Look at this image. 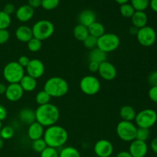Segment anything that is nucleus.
Here are the masks:
<instances>
[{
  "mask_svg": "<svg viewBox=\"0 0 157 157\" xmlns=\"http://www.w3.org/2000/svg\"><path fill=\"white\" fill-rule=\"evenodd\" d=\"M98 72L103 80L107 81L114 80L117 75L116 67L112 63L107 61L100 64Z\"/></svg>",
  "mask_w": 157,
  "mask_h": 157,
  "instance_id": "nucleus-13",
  "label": "nucleus"
},
{
  "mask_svg": "<svg viewBox=\"0 0 157 157\" xmlns=\"http://www.w3.org/2000/svg\"><path fill=\"white\" fill-rule=\"evenodd\" d=\"M5 95L8 101H11V102H16L21 99L24 95V90L20 86L19 83L9 84L6 87Z\"/></svg>",
  "mask_w": 157,
  "mask_h": 157,
  "instance_id": "nucleus-15",
  "label": "nucleus"
},
{
  "mask_svg": "<svg viewBox=\"0 0 157 157\" xmlns=\"http://www.w3.org/2000/svg\"><path fill=\"white\" fill-rule=\"evenodd\" d=\"M150 6L153 12H157V0H150Z\"/></svg>",
  "mask_w": 157,
  "mask_h": 157,
  "instance_id": "nucleus-49",
  "label": "nucleus"
},
{
  "mask_svg": "<svg viewBox=\"0 0 157 157\" xmlns=\"http://www.w3.org/2000/svg\"><path fill=\"white\" fill-rule=\"evenodd\" d=\"M35 9H32L29 5H23L18 7L15 11V16L17 19L21 22H27L30 21L34 16Z\"/></svg>",
  "mask_w": 157,
  "mask_h": 157,
  "instance_id": "nucleus-16",
  "label": "nucleus"
},
{
  "mask_svg": "<svg viewBox=\"0 0 157 157\" xmlns=\"http://www.w3.org/2000/svg\"><path fill=\"white\" fill-rule=\"evenodd\" d=\"M148 152V145L147 142L134 140L130 142L129 153L133 157H145Z\"/></svg>",
  "mask_w": 157,
  "mask_h": 157,
  "instance_id": "nucleus-14",
  "label": "nucleus"
},
{
  "mask_svg": "<svg viewBox=\"0 0 157 157\" xmlns=\"http://www.w3.org/2000/svg\"><path fill=\"white\" fill-rule=\"evenodd\" d=\"M99 64L96 62H94V61H90L88 64V69L90 72H93V73H96L98 71V69H99Z\"/></svg>",
  "mask_w": 157,
  "mask_h": 157,
  "instance_id": "nucleus-44",
  "label": "nucleus"
},
{
  "mask_svg": "<svg viewBox=\"0 0 157 157\" xmlns=\"http://www.w3.org/2000/svg\"><path fill=\"white\" fill-rule=\"evenodd\" d=\"M47 147V144H46L45 141L44 140L43 138L32 141V150L35 152H36V153H41Z\"/></svg>",
  "mask_w": 157,
  "mask_h": 157,
  "instance_id": "nucleus-34",
  "label": "nucleus"
},
{
  "mask_svg": "<svg viewBox=\"0 0 157 157\" xmlns=\"http://www.w3.org/2000/svg\"><path fill=\"white\" fill-rule=\"evenodd\" d=\"M32 30L34 38L42 41L52 36L55 32V26L53 23L48 20H39L34 24Z\"/></svg>",
  "mask_w": 157,
  "mask_h": 157,
  "instance_id": "nucleus-5",
  "label": "nucleus"
},
{
  "mask_svg": "<svg viewBox=\"0 0 157 157\" xmlns=\"http://www.w3.org/2000/svg\"><path fill=\"white\" fill-rule=\"evenodd\" d=\"M2 11L4 12H6V14H8V15H11L14 12H15L16 9H15V6L13 4H12V3H8V4L5 5Z\"/></svg>",
  "mask_w": 157,
  "mask_h": 157,
  "instance_id": "nucleus-43",
  "label": "nucleus"
},
{
  "mask_svg": "<svg viewBox=\"0 0 157 157\" xmlns=\"http://www.w3.org/2000/svg\"><path fill=\"white\" fill-rule=\"evenodd\" d=\"M114 1L116 2L117 3H118L120 6H121V5L125 4V3H128V2L130 1V0H114Z\"/></svg>",
  "mask_w": 157,
  "mask_h": 157,
  "instance_id": "nucleus-52",
  "label": "nucleus"
},
{
  "mask_svg": "<svg viewBox=\"0 0 157 157\" xmlns=\"http://www.w3.org/2000/svg\"><path fill=\"white\" fill-rule=\"evenodd\" d=\"M7 117V110L4 106L0 104V121H4Z\"/></svg>",
  "mask_w": 157,
  "mask_h": 157,
  "instance_id": "nucleus-46",
  "label": "nucleus"
},
{
  "mask_svg": "<svg viewBox=\"0 0 157 157\" xmlns=\"http://www.w3.org/2000/svg\"><path fill=\"white\" fill-rule=\"evenodd\" d=\"M35 111L36 121L44 127L55 125L60 118L59 109L50 103L38 106Z\"/></svg>",
  "mask_w": 157,
  "mask_h": 157,
  "instance_id": "nucleus-1",
  "label": "nucleus"
},
{
  "mask_svg": "<svg viewBox=\"0 0 157 157\" xmlns=\"http://www.w3.org/2000/svg\"><path fill=\"white\" fill-rule=\"evenodd\" d=\"M19 84L24 92H32L36 88L37 80L29 75H25V76L20 81Z\"/></svg>",
  "mask_w": 157,
  "mask_h": 157,
  "instance_id": "nucleus-22",
  "label": "nucleus"
},
{
  "mask_svg": "<svg viewBox=\"0 0 157 157\" xmlns=\"http://www.w3.org/2000/svg\"><path fill=\"white\" fill-rule=\"evenodd\" d=\"M87 29H88L89 35L97 38H100L105 33V28H104V25L99 21H96L90 26H88Z\"/></svg>",
  "mask_w": 157,
  "mask_h": 157,
  "instance_id": "nucleus-25",
  "label": "nucleus"
},
{
  "mask_svg": "<svg viewBox=\"0 0 157 157\" xmlns=\"http://www.w3.org/2000/svg\"><path fill=\"white\" fill-rule=\"evenodd\" d=\"M12 23L11 16L3 11H0V30L7 29Z\"/></svg>",
  "mask_w": 157,
  "mask_h": 157,
  "instance_id": "nucleus-32",
  "label": "nucleus"
},
{
  "mask_svg": "<svg viewBox=\"0 0 157 157\" xmlns=\"http://www.w3.org/2000/svg\"><path fill=\"white\" fill-rule=\"evenodd\" d=\"M40 157H59V153L57 149L47 147L40 153Z\"/></svg>",
  "mask_w": 157,
  "mask_h": 157,
  "instance_id": "nucleus-38",
  "label": "nucleus"
},
{
  "mask_svg": "<svg viewBox=\"0 0 157 157\" xmlns=\"http://www.w3.org/2000/svg\"><path fill=\"white\" fill-rule=\"evenodd\" d=\"M15 35L17 39L21 42L28 43L33 38L32 28L27 25H20L17 28Z\"/></svg>",
  "mask_w": 157,
  "mask_h": 157,
  "instance_id": "nucleus-18",
  "label": "nucleus"
},
{
  "mask_svg": "<svg viewBox=\"0 0 157 157\" xmlns=\"http://www.w3.org/2000/svg\"><path fill=\"white\" fill-rule=\"evenodd\" d=\"M150 129L140 128V127H137L136 133V139L135 140H138L147 142V140L149 139V137H150Z\"/></svg>",
  "mask_w": 157,
  "mask_h": 157,
  "instance_id": "nucleus-35",
  "label": "nucleus"
},
{
  "mask_svg": "<svg viewBox=\"0 0 157 157\" xmlns=\"http://www.w3.org/2000/svg\"><path fill=\"white\" fill-rule=\"evenodd\" d=\"M51 98H52L49 96L48 94H47L43 90H40L39 92L37 93L36 96H35V101L38 104V106L44 105V104H47L48 103H50Z\"/></svg>",
  "mask_w": 157,
  "mask_h": 157,
  "instance_id": "nucleus-30",
  "label": "nucleus"
},
{
  "mask_svg": "<svg viewBox=\"0 0 157 157\" xmlns=\"http://www.w3.org/2000/svg\"><path fill=\"white\" fill-rule=\"evenodd\" d=\"M43 139L48 147L58 149L63 147L68 140V133L61 126L53 125L44 130Z\"/></svg>",
  "mask_w": 157,
  "mask_h": 157,
  "instance_id": "nucleus-2",
  "label": "nucleus"
},
{
  "mask_svg": "<svg viewBox=\"0 0 157 157\" xmlns=\"http://www.w3.org/2000/svg\"><path fill=\"white\" fill-rule=\"evenodd\" d=\"M44 90L51 98H61L68 92V83L61 77H52L44 83Z\"/></svg>",
  "mask_w": 157,
  "mask_h": 157,
  "instance_id": "nucleus-3",
  "label": "nucleus"
},
{
  "mask_svg": "<svg viewBox=\"0 0 157 157\" xmlns=\"http://www.w3.org/2000/svg\"><path fill=\"white\" fill-rule=\"evenodd\" d=\"M138 30H139V29H138L137 28L134 27V26H132V27L130 28V30H129V32H130V33L131 34V35H136Z\"/></svg>",
  "mask_w": 157,
  "mask_h": 157,
  "instance_id": "nucleus-51",
  "label": "nucleus"
},
{
  "mask_svg": "<svg viewBox=\"0 0 157 157\" xmlns=\"http://www.w3.org/2000/svg\"><path fill=\"white\" fill-rule=\"evenodd\" d=\"M130 4L135 11L144 12L150 6V0H130Z\"/></svg>",
  "mask_w": 157,
  "mask_h": 157,
  "instance_id": "nucleus-28",
  "label": "nucleus"
},
{
  "mask_svg": "<svg viewBox=\"0 0 157 157\" xmlns=\"http://www.w3.org/2000/svg\"><path fill=\"white\" fill-rule=\"evenodd\" d=\"M148 96L153 102L157 104V86H153L150 87L148 91Z\"/></svg>",
  "mask_w": 157,
  "mask_h": 157,
  "instance_id": "nucleus-40",
  "label": "nucleus"
},
{
  "mask_svg": "<svg viewBox=\"0 0 157 157\" xmlns=\"http://www.w3.org/2000/svg\"><path fill=\"white\" fill-rule=\"evenodd\" d=\"M60 3V0H41V7L48 11L56 9Z\"/></svg>",
  "mask_w": 157,
  "mask_h": 157,
  "instance_id": "nucleus-36",
  "label": "nucleus"
},
{
  "mask_svg": "<svg viewBox=\"0 0 157 157\" xmlns=\"http://www.w3.org/2000/svg\"><path fill=\"white\" fill-rule=\"evenodd\" d=\"M28 5L32 9H37V8L41 6V0H29Z\"/></svg>",
  "mask_w": 157,
  "mask_h": 157,
  "instance_id": "nucleus-45",
  "label": "nucleus"
},
{
  "mask_svg": "<svg viewBox=\"0 0 157 157\" xmlns=\"http://www.w3.org/2000/svg\"><path fill=\"white\" fill-rule=\"evenodd\" d=\"M3 145H4V142H3V140L0 137V150L3 147Z\"/></svg>",
  "mask_w": 157,
  "mask_h": 157,
  "instance_id": "nucleus-53",
  "label": "nucleus"
},
{
  "mask_svg": "<svg viewBox=\"0 0 157 157\" xmlns=\"http://www.w3.org/2000/svg\"><path fill=\"white\" fill-rule=\"evenodd\" d=\"M10 34L7 29L0 30V44H4L9 40Z\"/></svg>",
  "mask_w": 157,
  "mask_h": 157,
  "instance_id": "nucleus-39",
  "label": "nucleus"
},
{
  "mask_svg": "<svg viewBox=\"0 0 157 157\" xmlns=\"http://www.w3.org/2000/svg\"><path fill=\"white\" fill-rule=\"evenodd\" d=\"M97 16L94 12L90 9H85L83 10L78 15V21L80 25L88 27L90 25L96 21Z\"/></svg>",
  "mask_w": 157,
  "mask_h": 157,
  "instance_id": "nucleus-19",
  "label": "nucleus"
},
{
  "mask_svg": "<svg viewBox=\"0 0 157 157\" xmlns=\"http://www.w3.org/2000/svg\"><path fill=\"white\" fill-rule=\"evenodd\" d=\"M148 82L149 84L153 86H157V71H152L148 76Z\"/></svg>",
  "mask_w": 157,
  "mask_h": 157,
  "instance_id": "nucleus-41",
  "label": "nucleus"
},
{
  "mask_svg": "<svg viewBox=\"0 0 157 157\" xmlns=\"http://www.w3.org/2000/svg\"><path fill=\"white\" fill-rule=\"evenodd\" d=\"M27 47L30 52H38V51L41 50L42 47V41L38 38H32L29 42L27 43Z\"/></svg>",
  "mask_w": 157,
  "mask_h": 157,
  "instance_id": "nucleus-31",
  "label": "nucleus"
},
{
  "mask_svg": "<svg viewBox=\"0 0 157 157\" xmlns=\"http://www.w3.org/2000/svg\"><path fill=\"white\" fill-rule=\"evenodd\" d=\"M59 157H81V153L75 147H66L61 150Z\"/></svg>",
  "mask_w": 157,
  "mask_h": 157,
  "instance_id": "nucleus-27",
  "label": "nucleus"
},
{
  "mask_svg": "<svg viewBox=\"0 0 157 157\" xmlns=\"http://www.w3.org/2000/svg\"><path fill=\"white\" fill-rule=\"evenodd\" d=\"M134 121L137 127L150 129L157 122V113L153 109H144L136 113Z\"/></svg>",
  "mask_w": 157,
  "mask_h": 157,
  "instance_id": "nucleus-7",
  "label": "nucleus"
},
{
  "mask_svg": "<svg viewBox=\"0 0 157 157\" xmlns=\"http://www.w3.org/2000/svg\"><path fill=\"white\" fill-rule=\"evenodd\" d=\"M107 53L101 51L98 48H95L92 49L90 53H89V60H90V61H94V62H96L99 64L107 61Z\"/></svg>",
  "mask_w": 157,
  "mask_h": 157,
  "instance_id": "nucleus-24",
  "label": "nucleus"
},
{
  "mask_svg": "<svg viewBox=\"0 0 157 157\" xmlns=\"http://www.w3.org/2000/svg\"><path fill=\"white\" fill-rule=\"evenodd\" d=\"M83 44H84V47L92 50V49L97 48V45H98V38L89 35V36L83 41Z\"/></svg>",
  "mask_w": 157,
  "mask_h": 157,
  "instance_id": "nucleus-37",
  "label": "nucleus"
},
{
  "mask_svg": "<svg viewBox=\"0 0 157 157\" xmlns=\"http://www.w3.org/2000/svg\"><path fill=\"white\" fill-rule=\"evenodd\" d=\"M101 82L94 75H86L80 81V89L81 91L88 96L97 94L101 90Z\"/></svg>",
  "mask_w": 157,
  "mask_h": 157,
  "instance_id": "nucleus-9",
  "label": "nucleus"
},
{
  "mask_svg": "<svg viewBox=\"0 0 157 157\" xmlns=\"http://www.w3.org/2000/svg\"><path fill=\"white\" fill-rule=\"evenodd\" d=\"M138 42L144 47H150L156 41V32L153 28L145 26L138 30L136 34Z\"/></svg>",
  "mask_w": 157,
  "mask_h": 157,
  "instance_id": "nucleus-10",
  "label": "nucleus"
},
{
  "mask_svg": "<svg viewBox=\"0 0 157 157\" xmlns=\"http://www.w3.org/2000/svg\"><path fill=\"white\" fill-rule=\"evenodd\" d=\"M150 148H151L152 151L157 156V137L154 138L151 141V143H150Z\"/></svg>",
  "mask_w": 157,
  "mask_h": 157,
  "instance_id": "nucleus-47",
  "label": "nucleus"
},
{
  "mask_svg": "<svg viewBox=\"0 0 157 157\" xmlns=\"http://www.w3.org/2000/svg\"><path fill=\"white\" fill-rule=\"evenodd\" d=\"M6 87H7V86H6V84H3V83H0V95L5 94L6 90Z\"/></svg>",
  "mask_w": 157,
  "mask_h": 157,
  "instance_id": "nucleus-50",
  "label": "nucleus"
},
{
  "mask_svg": "<svg viewBox=\"0 0 157 157\" xmlns=\"http://www.w3.org/2000/svg\"><path fill=\"white\" fill-rule=\"evenodd\" d=\"M94 152L98 157H110L113 153V146L107 140H99L94 146Z\"/></svg>",
  "mask_w": 157,
  "mask_h": 157,
  "instance_id": "nucleus-11",
  "label": "nucleus"
},
{
  "mask_svg": "<svg viewBox=\"0 0 157 157\" xmlns=\"http://www.w3.org/2000/svg\"><path fill=\"white\" fill-rule=\"evenodd\" d=\"M135 12L136 11L130 3H125V4L121 5L120 7V12L124 18H131Z\"/></svg>",
  "mask_w": 157,
  "mask_h": 157,
  "instance_id": "nucleus-29",
  "label": "nucleus"
},
{
  "mask_svg": "<svg viewBox=\"0 0 157 157\" xmlns=\"http://www.w3.org/2000/svg\"><path fill=\"white\" fill-rule=\"evenodd\" d=\"M25 69L27 75L35 78L36 80L42 77L45 71L44 63L38 58H34L31 60L29 65L25 67Z\"/></svg>",
  "mask_w": 157,
  "mask_h": 157,
  "instance_id": "nucleus-12",
  "label": "nucleus"
},
{
  "mask_svg": "<svg viewBox=\"0 0 157 157\" xmlns=\"http://www.w3.org/2000/svg\"><path fill=\"white\" fill-rule=\"evenodd\" d=\"M18 118L21 123L29 126L36 121L35 111L33 109L29 108V107L23 108L20 110L19 113H18Z\"/></svg>",
  "mask_w": 157,
  "mask_h": 157,
  "instance_id": "nucleus-20",
  "label": "nucleus"
},
{
  "mask_svg": "<svg viewBox=\"0 0 157 157\" xmlns=\"http://www.w3.org/2000/svg\"><path fill=\"white\" fill-rule=\"evenodd\" d=\"M120 44L121 39L117 35L114 33H104L102 36L98 38L97 48L107 54L117 50Z\"/></svg>",
  "mask_w": 157,
  "mask_h": 157,
  "instance_id": "nucleus-6",
  "label": "nucleus"
},
{
  "mask_svg": "<svg viewBox=\"0 0 157 157\" xmlns=\"http://www.w3.org/2000/svg\"><path fill=\"white\" fill-rule=\"evenodd\" d=\"M136 126L133 122L121 121L117 125L116 132L118 137L124 142H132L136 139Z\"/></svg>",
  "mask_w": 157,
  "mask_h": 157,
  "instance_id": "nucleus-8",
  "label": "nucleus"
},
{
  "mask_svg": "<svg viewBox=\"0 0 157 157\" xmlns=\"http://www.w3.org/2000/svg\"><path fill=\"white\" fill-rule=\"evenodd\" d=\"M44 127L41 126L39 123L37 121L34 122L33 124H30L28 129V136L31 140L34 141L36 140L43 138L44 136Z\"/></svg>",
  "mask_w": 157,
  "mask_h": 157,
  "instance_id": "nucleus-17",
  "label": "nucleus"
},
{
  "mask_svg": "<svg viewBox=\"0 0 157 157\" xmlns=\"http://www.w3.org/2000/svg\"><path fill=\"white\" fill-rule=\"evenodd\" d=\"M131 21L133 26L137 28L138 29L147 26L148 21V17L145 12L142 11H136L133 16L131 17Z\"/></svg>",
  "mask_w": 157,
  "mask_h": 157,
  "instance_id": "nucleus-21",
  "label": "nucleus"
},
{
  "mask_svg": "<svg viewBox=\"0 0 157 157\" xmlns=\"http://www.w3.org/2000/svg\"><path fill=\"white\" fill-rule=\"evenodd\" d=\"M2 128V121H0V130Z\"/></svg>",
  "mask_w": 157,
  "mask_h": 157,
  "instance_id": "nucleus-54",
  "label": "nucleus"
},
{
  "mask_svg": "<svg viewBox=\"0 0 157 157\" xmlns=\"http://www.w3.org/2000/svg\"><path fill=\"white\" fill-rule=\"evenodd\" d=\"M156 113H157V110H156Z\"/></svg>",
  "mask_w": 157,
  "mask_h": 157,
  "instance_id": "nucleus-55",
  "label": "nucleus"
},
{
  "mask_svg": "<svg viewBox=\"0 0 157 157\" xmlns=\"http://www.w3.org/2000/svg\"><path fill=\"white\" fill-rule=\"evenodd\" d=\"M116 157H133V156H132L131 154L129 153V151H125V150H124V151L119 152V153L117 154Z\"/></svg>",
  "mask_w": 157,
  "mask_h": 157,
  "instance_id": "nucleus-48",
  "label": "nucleus"
},
{
  "mask_svg": "<svg viewBox=\"0 0 157 157\" xmlns=\"http://www.w3.org/2000/svg\"><path fill=\"white\" fill-rule=\"evenodd\" d=\"M2 75L9 84H18L25 76V68L17 61H10L5 65Z\"/></svg>",
  "mask_w": 157,
  "mask_h": 157,
  "instance_id": "nucleus-4",
  "label": "nucleus"
},
{
  "mask_svg": "<svg viewBox=\"0 0 157 157\" xmlns=\"http://www.w3.org/2000/svg\"><path fill=\"white\" fill-rule=\"evenodd\" d=\"M30 61L31 59L28 56H25V55H21V56L18 58L17 62H18V64H20V66H21L23 68H25V67L29 65Z\"/></svg>",
  "mask_w": 157,
  "mask_h": 157,
  "instance_id": "nucleus-42",
  "label": "nucleus"
},
{
  "mask_svg": "<svg viewBox=\"0 0 157 157\" xmlns=\"http://www.w3.org/2000/svg\"><path fill=\"white\" fill-rule=\"evenodd\" d=\"M73 35L77 40L83 42L89 36L88 29L86 26L78 24L74 29Z\"/></svg>",
  "mask_w": 157,
  "mask_h": 157,
  "instance_id": "nucleus-26",
  "label": "nucleus"
},
{
  "mask_svg": "<svg viewBox=\"0 0 157 157\" xmlns=\"http://www.w3.org/2000/svg\"><path fill=\"white\" fill-rule=\"evenodd\" d=\"M156 157H157V156H156Z\"/></svg>",
  "mask_w": 157,
  "mask_h": 157,
  "instance_id": "nucleus-56",
  "label": "nucleus"
},
{
  "mask_svg": "<svg viewBox=\"0 0 157 157\" xmlns=\"http://www.w3.org/2000/svg\"><path fill=\"white\" fill-rule=\"evenodd\" d=\"M15 135V130L11 126H6L0 130V137L4 140H9Z\"/></svg>",
  "mask_w": 157,
  "mask_h": 157,
  "instance_id": "nucleus-33",
  "label": "nucleus"
},
{
  "mask_svg": "<svg viewBox=\"0 0 157 157\" xmlns=\"http://www.w3.org/2000/svg\"><path fill=\"white\" fill-rule=\"evenodd\" d=\"M136 115V111L131 106L124 105L120 110V116H121L122 121L133 122L135 120Z\"/></svg>",
  "mask_w": 157,
  "mask_h": 157,
  "instance_id": "nucleus-23",
  "label": "nucleus"
}]
</instances>
